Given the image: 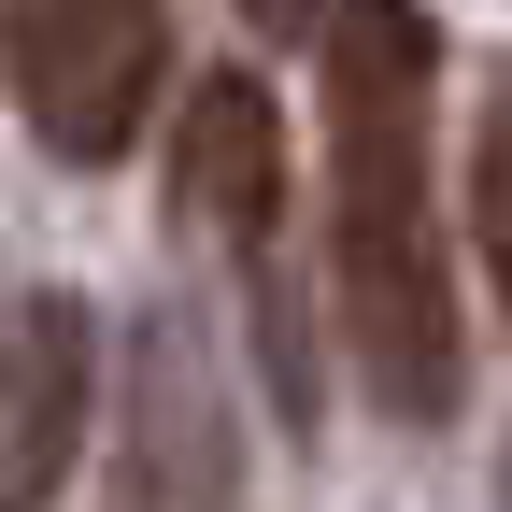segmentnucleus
Wrapping results in <instances>:
<instances>
[{
  "label": "nucleus",
  "instance_id": "f257e3e1",
  "mask_svg": "<svg viewBox=\"0 0 512 512\" xmlns=\"http://www.w3.org/2000/svg\"><path fill=\"white\" fill-rule=\"evenodd\" d=\"M328 313L356 384L399 427H441L470 384V328H456V242H441V29L413 0H328Z\"/></svg>",
  "mask_w": 512,
  "mask_h": 512
},
{
  "label": "nucleus",
  "instance_id": "f03ea898",
  "mask_svg": "<svg viewBox=\"0 0 512 512\" xmlns=\"http://www.w3.org/2000/svg\"><path fill=\"white\" fill-rule=\"evenodd\" d=\"M157 72H171V15L157 0H0V100L72 171H114L143 143Z\"/></svg>",
  "mask_w": 512,
  "mask_h": 512
},
{
  "label": "nucleus",
  "instance_id": "7ed1b4c3",
  "mask_svg": "<svg viewBox=\"0 0 512 512\" xmlns=\"http://www.w3.org/2000/svg\"><path fill=\"white\" fill-rule=\"evenodd\" d=\"M86 413H100V328L72 285H29L0 299V512H43L86 456Z\"/></svg>",
  "mask_w": 512,
  "mask_h": 512
},
{
  "label": "nucleus",
  "instance_id": "20e7f679",
  "mask_svg": "<svg viewBox=\"0 0 512 512\" xmlns=\"http://www.w3.org/2000/svg\"><path fill=\"white\" fill-rule=\"evenodd\" d=\"M171 214L200 228V242H228L242 271L271 256V228H285V114H271V86H256V72H200V86H185Z\"/></svg>",
  "mask_w": 512,
  "mask_h": 512
},
{
  "label": "nucleus",
  "instance_id": "39448f33",
  "mask_svg": "<svg viewBox=\"0 0 512 512\" xmlns=\"http://www.w3.org/2000/svg\"><path fill=\"white\" fill-rule=\"evenodd\" d=\"M128 370H143V384H128V427H143L128 470H143V498H157V512H214V498H228V413H214V384H200V328L157 313Z\"/></svg>",
  "mask_w": 512,
  "mask_h": 512
},
{
  "label": "nucleus",
  "instance_id": "423d86ee",
  "mask_svg": "<svg viewBox=\"0 0 512 512\" xmlns=\"http://www.w3.org/2000/svg\"><path fill=\"white\" fill-rule=\"evenodd\" d=\"M470 242H484L498 313H512V72L484 86V128H470Z\"/></svg>",
  "mask_w": 512,
  "mask_h": 512
},
{
  "label": "nucleus",
  "instance_id": "0eeeda50",
  "mask_svg": "<svg viewBox=\"0 0 512 512\" xmlns=\"http://www.w3.org/2000/svg\"><path fill=\"white\" fill-rule=\"evenodd\" d=\"M228 15H242L256 43H313V29H328V0H228Z\"/></svg>",
  "mask_w": 512,
  "mask_h": 512
}]
</instances>
